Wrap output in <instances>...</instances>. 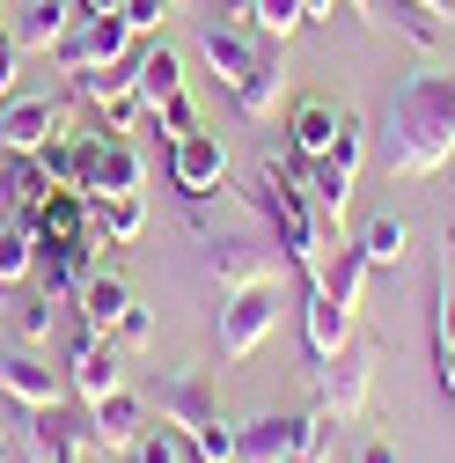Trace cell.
<instances>
[{
	"label": "cell",
	"mask_w": 455,
	"mask_h": 463,
	"mask_svg": "<svg viewBox=\"0 0 455 463\" xmlns=\"http://www.w3.org/2000/svg\"><path fill=\"white\" fill-rule=\"evenodd\" d=\"M455 155V67H412L382 110V169L389 184H419Z\"/></svg>",
	"instance_id": "1"
},
{
	"label": "cell",
	"mask_w": 455,
	"mask_h": 463,
	"mask_svg": "<svg viewBox=\"0 0 455 463\" xmlns=\"http://www.w3.org/2000/svg\"><path fill=\"white\" fill-rule=\"evenodd\" d=\"M243 206L272 228V243L279 250H287V265L302 272V287L323 272V258H330V228L316 221V206H309V192H302V177H294V169H279V162H265L257 169V177H250V192H243Z\"/></svg>",
	"instance_id": "2"
},
{
	"label": "cell",
	"mask_w": 455,
	"mask_h": 463,
	"mask_svg": "<svg viewBox=\"0 0 455 463\" xmlns=\"http://www.w3.org/2000/svg\"><path fill=\"white\" fill-rule=\"evenodd\" d=\"M360 169H367V126L353 118V110H338V140H330V155H316L309 169H294L302 192H309V206H316V221L330 228V236H338V221H346V206H353Z\"/></svg>",
	"instance_id": "3"
},
{
	"label": "cell",
	"mask_w": 455,
	"mask_h": 463,
	"mask_svg": "<svg viewBox=\"0 0 455 463\" xmlns=\"http://www.w3.org/2000/svg\"><path fill=\"white\" fill-rule=\"evenodd\" d=\"M375 361H382V345L353 331V338L323 361V375H316V404H323V412H338V420H360L367 397H375Z\"/></svg>",
	"instance_id": "4"
},
{
	"label": "cell",
	"mask_w": 455,
	"mask_h": 463,
	"mask_svg": "<svg viewBox=\"0 0 455 463\" xmlns=\"http://www.w3.org/2000/svg\"><path fill=\"white\" fill-rule=\"evenodd\" d=\"M272 331H279V279L236 287V295L220 302V361H250Z\"/></svg>",
	"instance_id": "5"
},
{
	"label": "cell",
	"mask_w": 455,
	"mask_h": 463,
	"mask_svg": "<svg viewBox=\"0 0 455 463\" xmlns=\"http://www.w3.org/2000/svg\"><path fill=\"white\" fill-rule=\"evenodd\" d=\"M67 89H74V103L103 110V133H133V126L147 118L133 60H118V67H88V74H67Z\"/></svg>",
	"instance_id": "6"
},
{
	"label": "cell",
	"mask_w": 455,
	"mask_h": 463,
	"mask_svg": "<svg viewBox=\"0 0 455 463\" xmlns=\"http://www.w3.org/2000/svg\"><path fill=\"white\" fill-rule=\"evenodd\" d=\"M140 184H147V162L133 155L125 133H88L81 140V192L88 199H125Z\"/></svg>",
	"instance_id": "7"
},
{
	"label": "cell",
	"mask_w": 455,
	"mask_h": 463,
	"mask_svg": "<svg viewBox=\"0 0 455 463\" xmlns=\"http://www.w3.org/2000/svg\"><path fill=\"white\" fill-rule=\"evenodd\" d=\"M51 60H60V74H88V67H118V60H133V23H125V15H74L67 44L51 52Z\"/></svg>",
	"instance_id": "8"
},
{
	"label": "cell",
	"mask_w": 455,
	"mask_h": 463,
	"mask_svg": "<svg viewBox=\"0 0 455 463\" xmlns=\"http://www.w3.org/2000/svg\"><path fill=\"white\" fill-rule=\"evenodd\" d=\"M220 177H228V140H220V133L199 126V133H184V140H169V184H177L191 206L213 199Z\"/></svg>",
	"instance_id": "9"
},
{
	"label": "cell",
	"mask_w": 455,
	"mask_h": 463,
	"mask_svg": "<svg viewBox=\"0 0 455 463\" xmlns=\"http://www.w3.org/2000/svg\"><path fill=\"white\" fill-rule=\"evenodd\" d=\"M67 390H74L81 404H103L110 390H125V354H118V338H103V331H81L74 361H67Z\"/></svg>",
	"instance_id": "10"
},
{
	"label": "cell",
	"mask_w": 455,
	"mask_h": 463,
	"mask_svg": "<svg viewBox=\"0 0 455 463\" xmlns=\"http://www.w3.org/2000/svg\"><path fill=\"white\" fill-rule=\"evenodd\" d=\"M228 96H236V110H243L250 126H272V118H279V103H287V44H265V52H257V67H250L236 89H228Z\"/></svg>",
	"instance_id": "11"
},
{
	"label": "cell",
	"mask_w": 455,
	"mask_h": 463,
	"mask_svg": "<svg viewBox=\"0 0 455 463\" xmlns=\"http://www.w3.org/2000/svg\"><path fill=\"white\" fill-rule=\"evenodd\" d=\"M60 133H67V110L44 103V96H23V103L0 110V140H8V155H44Z\"/></svg>",
	"instance_id": "12"
},
{
	"label": "cell",
	"mask_w": 455,
	"mask_h": 463,
	"mask_svg": "<svg viewBox=\"0 0 455 463\" xmlns=\"http://www.w3.org/2000/svg\"><path fill=\"white\" fill-rule=\"evenodd\" d=\"M154 404H162V427H177V434H199L206 420H220V397H213L206 368H184V375H169Z\"/></svg>",
	"instance_id": "13"
},
{
	"label": "cell",
	"mask_w": 455,
	"mask_h": 463,
	"mask_svg": "<svg viewBox=\"0 0 455 463\" xmlns=\"http://www.w3.org/2000/svg\"><path fill=\"white\" fill-rule=\"evenodd\" d=\"M272 250L265 236H213V279H220V295H236V287H257V279H279L272 272Z\"/></svg>",
	"instance_id": "14"
},
{
	"label": "cell",
	"mask_w": 455,
	"mask_h": 463,
	"mask_svg": "<svg viewBox=\"0 0 455 463\" xmlns=\"http://www.w3.org/2000/svg\"><path fill=\"white\" fill-rule=\"evenodd\" d=\"M81 434H88V449H133V441L147 434V404H140L133 390H110L103 404H88Z\"/></svg>",
	"instance_id": "15"
},
{
	"label": "cell",
	"mask_w": 455,
	"mask_h": 463,
	"mask_svg": "<svg viewBox=\"0 0 455 463\" xmlns=\"http://www.w3.org/2000/svg\"><path fill=\"white\" fill-rule=\"evenodd\" d=\"M294 449H302L294 412H257L250 427H236V463H294Z\"/></svg>",
	"instance_id": "16"
},
{
	"label": "cell",
	"mask_w": 455,
	"mask_h": 463,
	"mask_svg": "<svg viewBox=\"0 0 455 463\" xmlns=\"http://www.w3.org/2000/svg\"><path fill=\"white\" fill-rule=\"evenodd\" d=\"M302 338H309V361H316V368H323V361L338 354V345L353 338V309H338L316 279L302 287Z\"/></svg>",
	"instance_id": "17"
},
{
	"label": "cell",
	"mask_w": 455,
	"mask_h": 463,
	"mask_svg": "<svg viewBox=\"0 0 455 463\" xmlns=\"http://www.w3.org/2000/svg\"><path fill=\"white\" fill-rule=\"evenodd\" d=\"M199 52H206V67H213L228 89H236V81L257 67V52H265V44H250L243 23H199Z\"/></svg>",
	"instance_id": "18"
},
{
	"label": "cell",
	"mask_w": 455,
	"mask_h": 463,
	"mask_svg": "<svg viewBox=\"0 0 455 463\" xmlns=\"http://www.w3.org/2000/svg\"><path fill=\"white\" fill-rule=\"evenodd\" d=\"M0 390H8L15 404H30V412H51V404L67 397V383L51 375V368H44L37 354H30V345H23V354H8V361H0Z\"/></svg>",
	"instance_id": "19"
},
{
	"label": "cell",
	"mask_w": 455,
	"mask_h": 463,
	"mask_svg": "<svg viewBox=\"0 0 455 463\" xmlns=\"http://www.w3.org/2000/svg\"><path fill=\"white\" fill-rule=\"evenodd\" d=\"M30 228H37V243H81L96 228V206H88V192H44Z\"/></svg>",
	"instance_id": "20"
},
{
	"label": "cell",
	"mask_w": 455,
	"mask_h": 463,
	"mask_svg": "<svg viewBox=\"0 0 455 463\" xmlns=\"http://www.w3.org/2000/svg\"><path fill=\"white\" fill-rule=\"evenodd\" d=\"M30 463H88L81 420H60V404H51V412H30Z\"/></svg>",
	"instance_id": "21"
},
{
	"label": "cell",
	"mask_w": 455,
	"mask_h": 463,
	"mask_svg": "<svg viewBox=\"0 0 455 463\" xmlns=\"http://www.w3.org/2000/svg\"><path fill=\"white\" fill-rule=\"evenodd\" d=\"M367 258H360V243H330V258H323V272H316V287L338 302V309H353L360 317V287H367Z\"/></svg>",
	"instance_id": "22"
},
{
	"label": "cell",
	"mask_w": 455,
	"mask_h": 463,
	"mask_svg": "<svg viewBox=\"0 0 455 463\" xmlns=\"http://www.w3.org/2000/svg\"><path fill=\"white\" fill-rule=\"evenodd\" d=\"M74 15H81V0H30V15L15 23V44L23 52H60L67 30H74Z\"/></svg>",
	"instance_id": "23"
},
{
	"label": "cell",
	"mask_w": 455,
	"mask_h": 463,
	"mask_svg": "<svg viewBox=\"0 0 455 463\" xmlns=\"http://www.w3.org/2000/svg\"><path fill=\"white\" fill-rule=\"evenodd\" d=\"M133 74H140V103H147V118L169 103V96H184V60L169 44H147V52H133Z\"/></svg>",
	"instance_id": "24"
},
{
	"label": "cell",
	"mask_w": 455,
	"mask_h": 463,
	"mask_svg": "<svg viewBox=\"0 0 455 463\" xmlns=\"http://www.w3.org/2000/svg\"><path fill=\"white\" fill-rule=\"evenodd\" d=\"M74 309H81V331H118V317L133 309V295H125V279L118 272H96L88 287H81V295H74Z\"/></svg>",
	"instance_id": "25"
},
{
	"label": "cell",
	"mask_w": 455,
	"mask_h": 463,
	"mask_svg": "<svg viewBox=\"0 0 455 463\" xmlns=\"http://www.w3.org/2000/svg\"><path fill=\"white\" fill-rule=\"evenodd\" d=\"M360 258L375 265V272H396L412 258V221L404 213H375L367 228H360Z\"/></svg>",
	"instance_id": "26"
},
{
	"label": "cell",
	"mask_w": 455,
	"mask_h": 463,
	"mask_svg": "<svg viewBox=\"0 0 455 463\" xmlns=\"http://www.w3.org/2000/svg\"><path fill=\"white\" fill-rule=\"evenodd\" d=\"M330 140H338V110H330V103H302V110H294V126H287L294 169H309L316 155H330Z\"/></svg>",
	"instance_id": "27"
},
{
	"label": "cell",
	"mask_w": 455,
	"mask_h": 463,
	"mask_svg": "<svg viewBox=\"0 0 455 463\" xmlns=\"http://www.w3.org/2000/svg\"><path fill=\"white\" fill-rule=\"evenodd\" d=\"M30 272H37V228L23 213H8L0 221V287H23Z\"/></svg>",
	"instance_id": "28"
},
{
	"label": "cell",
	"mask_w": 455,
	"mask_h": 463,
	"mask_svg": "<svg viewBox=\"0 0 455 463\" xmlns=\"http://www.w3.org/2000/svg\"><path fill=\"white\" fill-rule=\"evenodd\" d=\"M96 206V228L110 243H140V228H147V206H140V192H125V199H88Z\"/></svg>",
	"instance_id": "29"
},
{
	"label": "cell",
	"mask_w": 455,
	"mask_h": 463,
	"mask_svg": "<svg viewBox=\"0 0 455 463\" xmlns=\"http://www.w3.org/2000/svg\"><path fill=\"white\" fill-rule=\"evenodd\" d=\"M396 30H404V37L419 44V52H441L455 23H448L441 8H426V0H396Z\"/></svg>",
	"instance_id": "30"
},
{
	"label": "cell",
	"mask_w": 455,
	"mask_h": 463,
	"mask_svg": "<svg viewBox=\"0 0 455 463\" xmlns=\"http://www.w3.org/2000/svg\"><path fill=\"white\" fill-rule=\"evenodd\" d=\"M37 169H44V184H60V192H81V140L74 133H60L44 155H30Z\"/></svg>",
	"instance_id": "31"
},
{
	"label": "cell",
	"mask_w": 455,
	"mask_h": 463,
	"mask_svg": "<svg viewBox=\"0 0 455 463\" xmlns=\"http://www.w3.org/2000/svg\"><path fill=\"white\" fill-rule=\"evenodd\" d=\"M302 23H309V15H302V0H257V15H250V30H257L265 44H287Z\"/></svg>",
	"instance_id": "32"
},
{
	"label": "cell",
	"mask_w": 455,
	"mask_h": 463,
	"mask_svg": "<svg viewBox=\"0 0 455 463\" xmlns=\"http://www.w3.org/2000/svg\"><path fill=\"white\" fill-rule=\"evenodd\" d=\"M184 441H191L199 463H236V427H228V420H206V427L184 434Z\"/></svg>",
	"instance_id": "33"
},
{
	"label": "cell",
	"mask_w": 455,
	"mask_h": 463,
	"mask_svg": "<svg viewBox=\"0 0 455 463\" xmlns=\"http://www.w3.org/2000/svg\"><path fill=\"white\" fill-rule=\"evenodd\" d=\"M133 463H191V441L169 434V427H162V434H140V441H133Z\"/></svg>",
	"instance_id": "34"
},
{
	"label": "cell",
	"mask_w": 455,
	"mask_h": 463,
	"mask_svg": "<svg viewBox=\"0 0 455 463\" xmlns=\"http://www.w3.org/2000/svg\"><path fill=\"white\" fill-rule=\"evenodd\" d=\"M110 338H118V354H147V345H154V309H140V302H133V309L118 317V331H110Z\"/></svg>",
	"instance_id": "35"
},
{
	"label": "cell",
	"mask_w": 455,
	"mask_h": 463,
	"mask_svg": "<svg viewBox=\"0 0 455 463\" xmlns=\"http://www.w3.org/2000/svg\"><path fill=\"white\" fill-rule=\"evenodd\" d=\"M154 126H162L169 140H184V133H199V103H191V96H169V103L154 110Z\"/></svg>",
	"instance_id": "36"
},
{
	"label": "cell",
	"mask_w": 455,
	"mask_h": 463,
	"mask_svg": "<svg viewBox=\"0 0 455 463\" xmlns=\"http://www.w3.org/2000/svg\"><path fill=\"white\" fill-rule=\"evenodd\" d=\"M441 345H455V228H448V258H441Z\"/></svg>",
	"instance_id": "37"
},
{
	"label": "cell",
	"mask_w": 455,
	"mask_h": 463,
	"mask_svg": "<svg viewBox=\"0 0 455 463\" xmlns=\"http://www.w3.org/2000/svg\"><path fill=\"white\" fill-rule=\"evenodd\" d=\"M51 309H60L51 295H30V302H23V317H15V324H23V338H30V345H44V338H51Z\"/></svg>",
	"instance_id": "38"
},
{
	"label": "cell",
	"mask_w": 455,
	"mask_h": 463,
	"mask_svg": "<svg viewBox=\"0 0 455 463\" xmlns=\"http://www.w3.org/2000/svg\"><path fill=\"white\" fill-rule=\"evenodd\" d=\"M23 60H30V52L15 44V30H0V103H8V89H15V74H23Z\"/></svg>",
	"instance_id": "39"
},
{
	"label": "cell",
	"mask_w": 455,
	"mask_h": 463,
	"mask_svg": "<svg viewBox=\"0 0 455 463\" xmlns=\"http://www.w3.org/2000/svg\"><path fill=\"white\" fill-rule=\"evenodd\" d=\"M177 8V0H125V23H133V37L140 30H162V15Z\"/></svg>",
	"instance_id": "40"
},
{
	"label": "cell",
	"mask_w": 455,
	"mask_h": 463,
	"mask_svg": "<svg viewBox=\"0 0 455 463\" xmlns=\"http://www.w3.org/2000/svg\"><path fill=\"white\" fill-rule=\"evenodd\" d=\"M302 15L309 23H338V15H346V0H302Z\"/></svg>",
	"instance_id": "41"
},
{
	"label": "cell",
	"mask_w": 455,
	"mask_h": 463,
	"mask_svg": "<svg viewBox=\"0 0 455 463\" xmlns=\"http://www.w3.org/2000/svg\"><path fill=\"white\" fill-rule=\"evenodd\" d=\"M257 15V0H220V23H250Z\"/></svg>",
	"instance_id": "42"
},
{
	"label": "cell",
	"mask_w": 455,
	"mask_h": 463,
	"mask_svg": "<svg viewBox=\"0 0 455 463\" xmlns=\"http://www.w3.org/2000/svg\"><path fill=\"white\" fill-rule=\"evenodd\" d=\"M346 15H353L360 30H375V23H382V15H375V0H346Z\"/></svg>",
	"instance_id": "43"
},
{
	"label": "cell",
	"mask_w": 455,
	"mask_h": 463,
	"mask_svg": "<svg viewBox=\"0 0 455 463\" xmlns=\"http://www.w3.org/2000/svg\"><path fill=\"white\" fill-rule=\"evenodd\" d=\"M360 463H396V441H367V449H360Z\"/></svg>",
	"instance_id": "44"
},
{
	"label": "cell",
	"mask_w": 455,
	"mask_h": 463,
	"mask_svg": "<svg viewBox=\"0 0 455 463\" xmlns=\"http://www.w3.org/2000/svg\"><path fill=\"white\" fill-rule=\"evenodd\" d=\"M441 390L455 397V345H441Z\"/></svg>",
	"instance_id": "45"
},
{
	"label": "cell",
	"mask_w": 455,
	"mask_h": 463,
	"mask_svg": "<svg viewBox=\"0 0 455 463\" xmlns=\"http://www.w3.org/2000/svg\"><path fill=\"white\" fill-rule=\"evenodd\" d=\"M81 15H125V0H81Z\"/></svg>",
	"instance_id": "46"
},
{
	"label": "cell",
	"mask_w": 455,
	"mask_h": 463,
	"mask_svg": "<svg viewBox=\"0 0 455 463\" xmlns=\"http://www.w3.org/2000/svg\"><path fill=\"white\" fill-rule=\"evenodd\" d=\"M0 317H8V287H0Z\"/></svg>",
	"instance_id": "47"
},
{
	"label": "cell",
	"mask_w": 455,
	"mask_h": 463,
	"mask_svg": "<svg viewBox=\"0 0 455 463\" xmlns=\"http://www.w3.org/2000/svg\"><path fill=\"white\" fill-rule=\"evenodd\" d=\"M0 169H8V140H0Z\"/></svg>",
	"instance_id": "48"
},
{
	"label": "cell",
	"mask_w": 455,
	"mask_h": 463,
	"mask_svg": "<svg viewBox=\"0 0 455 463\" xmlns=\"http://www.w3.org/2000/svg\"><path fill=\"white\" fill-rule=\"evenodd\" d=\"M0 463H8V441H0Z\"/></svg>",
	"instance_id": "49"
},
{
	"label": "cell",
	"mask_w": 455,
	"mask_h": 463,
	"mask_svg": "<svg viewBox=\"0 0 455 463\" xmlns=\"http://www.w3.org/2000/svg\"><path fill=\"white\" fill-rule=\"evenodd\" d=\"M426 8H441V0H426ZM441 15H448V8H441Z\"/></svg>",
	"instance_id": "50"
},
{
	"label": "cell",
	"mask_w": 455,
	"mask_h": 463,
	"mask_svg": "<svg viewBox=\"0 0 455 463\" xmlns=\"http://www.w3.org/2000/svg\"><path fill=\"white\" fill-rule=\"evenodd\" d=\"M441 8H455V0H441Z\"/></svg>",
	"instance_id": "51"
},
{
	"label": "cell",
	"mask_w": 455,
	"mask_h": 463,
	"mask_svg": "<svg viewBox=\"0 0 455 463\" xmlns=\"http://www.w3.org/2000/svg\"><path fill=\"white\" fill-rule=\"evenodd\" d=\"M448 23H455V15H448Z\"/></svg>",
	"instance_id": "52"
}]
</instances>
